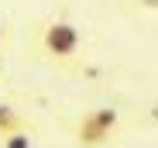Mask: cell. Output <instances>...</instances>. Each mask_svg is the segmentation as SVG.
<instances>
[{
	"label": "cell",
	"instance_id": "6da1fadb",
	"mask_svg": "<svg viewBox=\"0 0 158 148\" xmlns=\"http://www.w3.org/2000/svg\"><path fill=\"white\" fill-rule=\"evenodd\" d=\"M38 52L55 66H76L83 55V28L69 17H45L38 24Z\"/></svg>",
	"mask_w": 158,
	"mask_h": 148
},
{
	"label": "cell",
	"instance_id": "7a4b0ae2",
	"mask_svg": "<svg viewBox=\"0 0 158 148\" xmlns=\"http://www.w3.org/2000/svg\"><path fill=\"white\" fill-rule=\"evenodd\" d=\"M117 134H120V110L117 107H89L72 128V138L79 148H103Z\"/></svg>",
	"mask_w": 158,
	"mask_h": 148
},
{
	"label": "cell",
	"instance_id": "3957f363",
	"mask_svg": "<svg viewBox=\"0 0 158 148\" xmlns=\"http://www.w3.org/2000/svg\"><path fill=\"white\" fill-rule=\"evenodd\" d=\"M17 128H28L24 114H21L14 104H4V100H0V134H7V131H17Z\"/></svg>",
	"mask_w": 158,
	"mask_h": 148
},
{
	"label": "cell",
	"instance_id": "277c9868",
	"mask_svg": "<svg viewBox=\"0 0 158 148\" xmlns=\"http://www.w3.org/2000/svg\"><path fill=\"white\" fill-rule=\"evenodd\" d=\"M0 148H35V134H31V128H17V131L0 134Z\"/></svg>",
	"mask_w": 158,
	"mask_h": 148
},
{
	"label": "cell",
	"instance_id": "5b68a950",
	"mask_svg": "<svg viewBox=\"0 0 158 148\" xmlns=\"http://www.w3.org/2000/svg\"><path fill=\"white\" fill-rule=\"evenodd\" d=\"M138 7H144V11H158V0H134Z\"/></svg>",
	"mask_w": 158,
	"mask_h": 148
},
{
	"label": "cell",
	"instance_id": "8992f818",
	"mask_svg": "<svg viewBox=\"0 0 158 148\" xmlns=\"http://www.w3.org/2000/svg\"><path fill=\"white\" fill-rule=\"evenodd\" d=\"M7 35H10V28H7V21H4V17H0V45H4V41H7Z\"/></svg>",
	"mask_w": 158,
	"mask_h": 148
},
{
	"label": "cell",
	"instance_id": "52a82bcc",
	"mask_svg": "<svg viewBox=\"0 0 158 148\" xmlns=\"http://www.w3.org/2000/svg\"><path fill=\"white\" fill-rule=\"evenodd\" d=\"M0 66H4V52H0Z\"/></svg>",
	"mask_w": 158,
	"mask_h": 148
}]
</instances>
